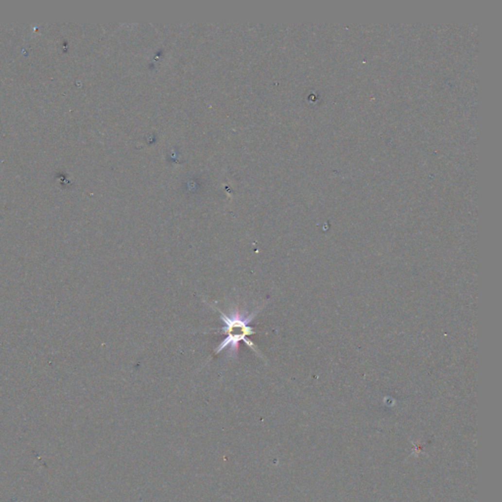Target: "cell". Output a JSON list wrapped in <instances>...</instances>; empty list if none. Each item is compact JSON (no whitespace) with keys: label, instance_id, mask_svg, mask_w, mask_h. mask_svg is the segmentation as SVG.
Instances as JSON below:
<instances>
[{"label":"cell","instance_id":"obj_1","mask_svg":"<svg viewBox=\"0 0 502 502\" xmlns=\"http://www.w3.org/2000/svg\"><path fill=\"white\" fill-rule=\"evenodd\" d=\"M220 312V320L223 322L221 331L227 334V337L221 342V344L215 349V354L227 350L228 357L236 358L240 349V343H245L253 351H257L255 345L248 340V336L255 333L254 329L250 326V323L256 317L258 311L249 313L246 309H242L239 306L233 307L229 310V314H226L222 310Z\"/></svg>","mask_w":502,"mask_h":502}]
</instances>
